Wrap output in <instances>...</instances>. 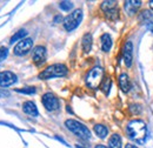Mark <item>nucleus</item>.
<instances>
[{
    "mask_svg": "<svg viewBox=\"0 0 153 148\" xmlns=\"http://www.w3.org/2000/svg\"><path fill=\"white\" fill-rule=\"evenodd\" d=\"M127 134L131 140L144 144L147 139V126L141 120H132L127 125Z\"/></svg>",
    "mask_w": 153,
    "mask_h": 148,
    "instance_id": "1",
    "label": "nucleus"
},
{
    "mask_svg": "<svg viewBox=\"0 0 153 148\" xmlns=\"http://www.w3.org/2000/svg\"><path fill=\"white\" fill-rule=\"evenodd\" d=\"M65 126L67 127V130H71L74 135L78 138L82 139V140H88L91 139V130H88L84 124L73 120V119H68L65 121Z\"/></svg>",
    "mask_w": 153,
    "mask_h": 148,
    "instance_id": "2",
    "label": "nucleus"
},
{
    "mask_svg": "<svg viewBox=\"0 0 153 148\" xmlns=\"http://www.w3.org/2000/svg\"><path fill=\"white\" fill-rule=\"evenodd\" d=\"M67 74V67L62 64H54L48 66L45 71H42L39 74V78L41 80H48L52 78H60V76H65Z\"/></svg>",
    "mask_w": 153,
    "mask_h": 148,
    "instance_id": "3",
    "label": "nucleus"
},
{
    "mask_svg": "<svg viewBox=\"0 0 153 148\" xmlns=\"http://www.w3.org/2000/svg\"><path fill=\"white\" fill-rule=\"evenodd\" d=\"M102 78H104V70L99 66H96L86 75V84L90 88L97 90L102 84Z\"/></svg>",
    "mask_w": 153,
    "mask_h": 148,
    "instance_id": "4",
    "label": "nucleus"
},
{
    "mask_svg": "<svg viewBox=\"0 0 153 148\" xmlns=\"http://www.w3.org/2000/svg\"><path fill=\"white\" fill-rule=\"evenodd\" d=\"M81 20H82V11L81 10H76L64 19V27H65L66 31L71 32L79 26Z\"/></svg>",
    "mask_w": 153,
    "mask_h": 148,
    "instance_id": "5",
    "label": "nucleus"
},
{
    "mask_svg": "<svg viewBox=\"0 0 153 148\" xmlns=\"http://www.w3.org/2000/svg\"><path fill=\"white\" fill-rule=\"evenodd\" d=\"M101 11L105 13L106 18L110 20H117L119 18V10L117 1H102L100 6Z\"/></svg>",
    "mask_w": 153,
    "mask_h": 148,
    "instance_id": "6",
    "label": "nucleus"
},
{
    "mask_svg": "<svg viewBox=\"0 0 153 148\" xmlns=\"http://www.w3.org/2000/svg\"><path fill=\"white\" fill-rule=\"evenodd\" d=\"M32 46H33V40L31 38H26V39H22L21 41H19L16 45L13 52L16 56H25L31 51Z\"/></svg>",
    "mask_w": 153,
    "mask_h": 148,
    "instance_id": "7",
    "label": "nucleus"
},
{
    "mask_svg": "<svg viewBox=\"0 0 153 148\" xmlns=\"http://www.w3.org/2000/svg\"><path fill=\"white\" fill-rule=\"evenodd\" d=\"M42 105L47 111H57L59 108V100L52 93H46L42 95Z\"/></svg>",
    "mask_w": 153,
    "mask_h": 148,
    "instance_id": "8",
    "label": "nucleus"
},
{
    "mask_svg": "<svg viewBox=\"0 0 153 148\" xmlns=\"http://www.w3.org/2000/svg\"><path fill=\"white\" fill-rule=\"evenodd\" d=\"M17 82V75L12 72H1L0 73V86L1 87H8Z\"/></svg>",
    "mask_w": 153,
    "mask_h": 148,
    "instance_id": "9",
    "label": "nucleus"
},
{
    "mask_svg": "<svg viewBox=\"0 0 153 148\" xmlns=\"http://www.w3.org/2000/svg\"><path fill=\"white\" fill-rule=\"evenodd\" d=\"M32 58H33V61L36 65H42L46 60V48L44 46H37L34 47L33 50V53H32Z\"/></svg>",
    "mask_w": 153,
    "mask_h": 148,
    "instance_id": "10",
    "label": "nucleus"
},
{
    "mask_svg": "<svg viewBox=\"0 0 153 148\" xmlns=\"http://www.w3.org/2000/svg\"><path fill=\"white\" fill-rule=\"evenodd\" d=\"M132 50H133L132 42L127 41L124 46V52H123V59H124V62L127 67H131V65H132V59H133Z\"/></svg>",
    "mask_w": 153,
    "mask_h": 148,
    "instance_id": "11",
    "label": "nucleus"
},
{
    "mask_svg": "<svg viewBox=\"0 0 153 148\" xmlns=\"http://www.w3.org/2000/svg\"><path fill=\"white\" fill-rule=\"evenodd\" d=\"M141 6V1H134V0H130V1H125L124 2V8L126 11V13L128 16H133L138 12V10Z\"/></svg>",
    "mask_w": 153,
    "mask_h": 148,
    "instance_id": "12",
    "label": "nucleus"
},
{
    "mask_svg": "<svg viewBox=\"0 0 153 148\" xmlns=\"http://www.w3.org/2000/svg\"><path fill=\"white\" fill-rule=\"evenodd\" d=\"M22 111L25 112L26 114H28V115H32V116H37V115H38V108H37L36 104L32 102V101H26V102H24V105H22Z\"/></svg>",
    "mask_w": 153,
    "mask_h": 148,
    "instance_id": "13",
    "label": "nucleus"
},
{
    "mask_svg": "<svg viewBox=\"0 0 153 148\" xmlns=\"http://www.w3.org/2000/svg\"><path fill=\"white\" fill-rule=\"evenodd\" d=\"M119 86L123 90V92L127 93L131 88V84H130V78L126 73H123L119 76Z\"/></svg>",
    "mask_w": 153,
    "mask_h": 148,
    "instance_id": "14",
    "label": "nucleus"
},
{
    "mask_svg": "<svg viewBox=\"0 0 153 148\" xmlns=\"http://www.w3.org/2000/svg\"><path fill=\"white\" fill-rule=\"evenodd\" d=\"M100 41H101V50L104 52H108L111 50V47H112V38L110 37V34L104 33L101 36Z\"/></svg>",
    "mask_w": 153,
    "mask_h": 148,
    "instance_id": "15",
    "label": "nucleus"
},
{
    "mask_svg": "<svg viewBox=\"0 0 153 148\" xmlns=\"http://www.w3.org/2000/svg\"><path fill=\"white\" fill-rule=\"evenodd\" d=\"M81 45H82V50H84L85 53H88L91 51V48H92V36L90 33H86L82 37Z\"/></svg>",
    "mask_w": 153,
    "mask_h": 148,
    "instance_id": "16",
    "label": "nucleus"
},
{
    "mask_svg": "<svg viewBox=\"0 0 153 148\" xmlns=\"http://www.w3.org/2000/svg\"><path fill=\"white\" fill-rule=\"evenodd\" d=\"M110 148H121V138L119 134H113L108 141Z\"/></svg>",
    "mask_w": 153,
    "mask_h": 148,
    "instance_id": "17",
    "label": "nucleus"
},
{
    "mask_svg": "<svg viewBox=\"0 0 153 148\" xmlns=\"http://www.w3.org/2000/svg\"><path fill=\"white\" fill-rule=\"evenodd\" d=\"M94 132H96V134L99 136V138H101V139H104V138H106L107 136V134H108V130H107V127H105L104 125H100V124H98L94 126Z\"/></svg>",
    "mask_w": 153,
    "mask_h": 148,
    "instance_id": "18",
    "label": "nucleus"
},
{
    "mask_svg": "<svg viewBox=\"0 0 153 148\" xmlns=\"http://www.w3.org/2000/svg\"><path fill=\"white\" fill-rule=\"evenodd\" d=\"M26 34H27V32H26L25 30H20V31H18L13 37L11 38V44L17 42V41H21V40H22V38L26 37Z\"/></svg>",
    "mask_w": 153,
    "mask_h": 148,
    "instance_id": "19",
    "label": "nucleus"
},
{
    "mask_svg": "<svg viewBox=\"0 0 153 148\" xmlns=\"http://www.w3.org/2000/svg\"><path fill=\"white\" fill-rule=\"evenodd\" d=\"M152 17H153L152 13H151L150 11L145 10V11H143V12L139 14V20H140V21H147V20H150Z\"/></svg>",
    "mask_w": 153,
    "mask_h": 148,
    "instance_id": "20",
    "label": "nucleus"
},
{
    "mask_svg": "<svg viewBox=\"0 0 153 148\" xmlns=\"http://www.w3.org/2000/svg\"><path fill=\"white\" fill-rule=\"evenodd\" d=\"M111 84H112L111 79H110V78H107V79H105V80H104V82H102V85H101V88H102V91L106 93V94H108V92H110V88H111Z\"/></svg>",
    "mask_w": 153,
    "mask_h": 148,
    "instance_id": "21",
    "label": "nucleus"
},
{
    "mask_svg": "<svg viewBox=\"0 0 153 148\" xmlns=\"http://www.w3.org/2000/svg\"><path fill=\"white\" fill-rule=\"evenodd\" d=\"M59 7L62 10V11H70L72 7H73V4L71 1H61L59 4Z\"/></svg>",
    "mask_w": 153,
    "mask_h": 148,
    "instance_id": "22",
    "label": "nucleus"
},
{
    "mask_svg": "<svg viewBox=\"0 0 153 148\" xmlns=\"http://www.w3.org/2000/svg\"><path fill=\"white\" fill-rule=\"evenodd\" d=\"M16 91L18 93H22V94H34L36 88L34 87H25V88H18Z\"/></svg>",
    "mask_w": 153,
    "mask_h": 148,
    "instance_id": "23",
    "label": "nucleus"
},
{
    "mask_svg": "<svg viewBox=\"0 0 153 148\" xmlns=\"http://www.w3.org/2000/svg\"><path fill=\"white\" fill-rule=\"evenodd\" d=\"M8 54V50L7 47H0V61H4Z\"/></svg>",
    "mask_w": 153,
    "mask_h": 148,
    "instance_id": "24",
    "label": "nucleus"
},
{
    "mask_svg": "<svg viewBox=\"0 0 153 148\" xmlns=\"http://www.w3.org/2000/svg\"><path fill=\"white\" fill-rule=\"evenodd\" d=\"M131 111L137 114V113H140V112H141V108H140L139 105L135 104V105H132V106H131Z\"/></svg>",
    "mask_w": 153,
    "mask_h": 148,
    "instance_id": "25",
    "label": "nucleus"
},
{
    "mask_svg": "<svg viewBox=\"0 0 153 148\" xmlns=\"http://www.w3.org/2000/svg\"><path fill=\"white\" fill-rule=\"evenodd\" d=\"M8 95H10V93L7 92L6 90H0V98H6Z\"/></svg>",
    "mask_w": 153,
    "mask_h": 148,
    "instance_id": "26",
    "label": "nucleus"
},
{
    "mask_svg": "<svg viewBox=\"0 0 153 148\" xmlns=\"http://www.w3.org/2000/svg\"><path fill=\"white\" fill-rule=\"evenodd\" d=\"M125 148H138V147L134 146V145H131V144H127V145L125 146Z\"/></svg>",
    "mask_w": 153,
    "mask_h": 148,
    "instance_id": "27",
    "label": "nucleus"
},
{
    "mask_svg": "<svg viewBox=\"0 0 153 148\" xmlns=\"http://www.w3.org/2000/svg\"><path fill=\"white\" fill-rule=\"evenodd\" d=\"M147 27H149V30L153 33V22H150V25H149Z\"/></svg>",
    "mask_w": 153,
    "mask_h": 148,
    "instance_id": "28",
    "label": "nucleus"
},
{
    "mask_svg": "<svg viewBox=\"0 0 153 148\" xmlns=\"http://www.w3.org/2000/svg\"><path fill=\"white\" fill-rule=\"evenodd\" d=\"M96 148H107L106 146H104V145H97Z\"/></svg>",
    "mask_w": 153,
    "mask_h": 148,
    "instance_id": "29",
    "label": "nucleus"
},
{
    "mask_svg": "<svg viewBox=\"0 0 153 148\" xmlns=\"http://www.w3.org/2000/svg\"><path fill=\"white\" fill-rule=\"evenodd\" d=\"M150 6H151V8L153 10V0H151V1H150Z\"/></svg>",
    "mask_w": 153,
    "mask_h": 148,
    "instance_id": "30",
    "label": "nucleus"
},
{
    "mask_svg": "<svg viewBox=\"0 0 153 148\" xmlns=\"http://www.w3.org/2000/svg\"><path fill=\"white\" fill-rule=\"evenodd\" d=\"M76 148H85V147H82V146H80V145H76Z\"/></svg>",
    "mask_w": 153,
    "mask_h": 148,
    "instance_id": "31",
    "label": "nucleus"
}]
</instances>
